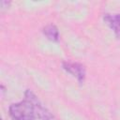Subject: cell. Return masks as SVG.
<instances>
[{
    "mask_svg": "<svg viewBox=\"0 0 120 120\" xmlns=\"http://www.w3.org/2000/svg\"><path fill=\"white\" fill-rule=\"evenodd\" d=\"M62 67L68 73L76 77L80 83L83 82L85 79V68L83 65L73 62H63Z\"/></svg>",
    "mask_w": 120,
    "mask_h": 120,
    "instance_id": "3957f363",
    "label": "cell"
},
{
    "mask_svg": "<svg viewBox=\"0 0 120 120\" xmlns=\"http://www.w3.org/2000/svg\"><path fill=\"white\" fill-rule=\"evenodd\" d=\"M9 115L12 120H35L37 117L34 105L27 98L11 104L9 107Z\"/></svg>",
    "mask_w": 120,
    "mask_h": 120,
    "instance_id": "6da1fadb",
    "label": "cell"
},
{
    "mask_svg": "<svg viewBox=\"0 0 120 120\" xmlns=\"http://www.w3.org/2000/svg\"><path fill=\"white\" fill-rule=\"evenodd\" d=\"M43 34L51 41H58L59 39V31L54 24H48L43 28Z\"/></svg>",
    "mask_w": 120,
    "mask_h": 120,
    "instance_id": "5b68a950",
    "label": "cell"
},
{
    "mask_svg": "<svg viewBox=\"0 0 120 120\" xmlns=\"http://www.w3.org/2000/svg\"><path fill=\"white\" fill-rule=\"evenodd\" d=\"M104 22L113 31L115 37L120 38V13L118 14H104Z\"/></svg>",
    "mask_w": 120,
    "mask_h": 120,
    "instance_id": "277c9868",
    "label": "cell"
},
{
    "mask_svg": "<svg viewBox=\"0 0 120 120\" xmlns=\"http://www.w3.org/2000/svg\"><path fill=\"white\" fill-rule=\"evenodd\" d=\"M25 98L29 99L33 103L37 117H38L40 120H52V116L51 115V113L40 103V101L38 100V98L35 96V94L32 91L27 90L25 92Z\"/></svg>",
    "mask_w": 120,
    "mask_h": 120,
    "instance_id": "7a4b0ae2",
    "label": "cell"
}]
</instances>
